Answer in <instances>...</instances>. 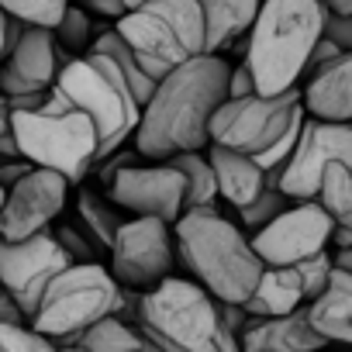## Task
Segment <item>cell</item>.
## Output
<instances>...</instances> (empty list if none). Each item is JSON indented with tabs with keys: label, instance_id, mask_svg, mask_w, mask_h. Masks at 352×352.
<instances>
[{
	"label": "cell",
	"instance_id": "obj_45",
	"mask_svg": "<svg viewBox=\"0 0 352 352\" xmlns=\"http://www.w3.org/2000/svg\"><path fill=\"white\" fill-rule=\"evenodd\" d=\"M135 352H162V349H159V345H152V342H148V338H145V342H142V345H138V349H135Z\"/></svg>",
	"mask_w": 352,
	"mask_h": 352
},
{
	"label": "cell",
	"instance_id": "obj_22",
	"mask_svg": "<svg viewBox=\"0 0 352 352\" xmlns=\"http://www.w3.org/2000/svg\"><path fill=\"white\" fill-rule=\"evenodd\" d=\"M249 318H283L304 307V287L294 266H266L256 290L242 304Z\"/></svg>",
	"mask_w": 352,
	"mask_h": 352
},
{
	"label": "cell",
	"instance_id": "obj_17",
	"mask_svg": "<svg viewBox=\"0 0 352 352\" xmlns=\"http://www.w3.org/2000/svg\"><path fill=\"white\" fill-rule=\"evenodd\" d=\"M300 104L307 118L331 121V124H352V52L338 56L314 76H307L300 90Z\"/></svg>",
	"mask_w": 352,
	"mask_h": 352
},
{
	"label": "cell",
	"instance_id": "obj_8",
	"mask_svg": "<svg viewBox=\"0 0 352 352\" xmlns=\"http://www.w3.org/2000/svg\"><path fill=\"white\" fill-rule=\"evenodd\" d=\"M11 135L25 162H32L35 169L59 173L69 187L90 176V169L97 166V131L90 118L80 111H66V114L14 111Z\"/></svg>",
	"mask_w": 352,
	"mask_h": 352
},
{
	"label": "cell",
	"instance_id": "obj_26",
	"mask_svg": "<svg viewBox=\"0 0 352 352\" xmlns=\"http://www.w3.org/2000/svg\"><path fill=\"white\" fill-rule=\"evenodd\" d=\"M314 204L331 218L335 228H352V169L342 162H331L321 173Z\"/></svg>",
	"mask_w": 352,
	"mask_h": 352
},
{
	"label": "cell",
	"instance_id": "obj_32",
	"mask_svg": "<svg viewBox=\"0 0 352 352\" xmlns=\"http://www.w3.org/2000/svg\"><path fill=\"white\" fill-rule=\"evenodd\" d=\"M294 270H297L300 287H304V304H311V300H314V297H321V294H324V287H328V276H331V252L324 249V252H318V256H311V259L297 263Z\"/></svg>",
	"mask_w": 352,
	"mask_h": 352
},
{
	"label": "cell",
	"instance_id": "obj_20",
	"mask_svg": "<svg viewBox=\"0 0 352 352\" xmlns=\"http://www.w3.org/2000/svg\"><path fill=\"white\" fill-rule=\"evenodd\" d=\"M194 4L204 18V52L221 56L249 35L263 0H194Z\"/></svg>",
	"mask_w": 352,
	"mask_h": 352
},
{
	"label": "cell",
	"instance_id": "obj_28",
	"mask_svg": "<svg viewBox=\"0 0 352 352\" xmlns=\"http://www.w3.org/2000/svg\"><path fill=\"white\" fill-rule=\"evenodd\" d=\"M52 38L56 45L69 56V59H80L90 52V42H94V25H90V14L80 8V4H69L66 14L59 18V25L52 28Z\"/></svg>",
	"mask_w": 352,
	"mask_h": 352
},
{
	"label": "cell",
	"instance_id": "obj_3",
	"mask_svg": "<svg viewBox=\"0 0 352 352\" xmlns=\"http://www.w3.org/2000/svg\"><path fill=\"white\" fill-rule=\"evenodd\" d=\"M324 8L318 0H263L245 35V66L259 97H276L297 87L311 49L321 38Z\"/></svg>",
	"mask_w": 352,
	"mask_h": 352
},
{
	"label": "cell",
	"instance_id": "obj_30",
	"mask_svg": "<svg viewBox=\"0 0 352 352\" xmlns=\"http://www.w3.org/2000/svg\"><path fill=\"white\" fill-rule=\"evenodd\" d=\"M287 208H290V201H287L276 187H266V190H263V194L249 204V208H242V211H239V221H242L239 228L256 235V232H259V228H266L273 218H280Z\"/></svg>",
	"mask_w": 352,
	"mask_h": 352
},
{
	"label": "cell",
	"instance_id": "obj_39",
	"mask_svg": "<svg viewBox=\"0 0 352 352\" xmlns=\"http://www.w3.org/2000/svg\"><path fill=\"white\" fill-rule=\"evenodd\" d=\"M0 324H28L25 314H21V307L11 300V294L4 287H0Z\"/></svg>",
	"mask_w": 352,
	"mask_h": 352
},
{
	"label": "cell",
	"instance_id": "obj_25",
	"mask_svg": "<svg viewBox=\"0 0 352 352\" xmlns=\"http://www.w3.org/2000/svg\"><path fill=\"white\" fill-rule=\"evenodd\" d=\"M166 162L184 176V211L218 208V184H214V173L204 152H184Z\"/></svg>",
	"mask_w": 352,
	"mask_h": 352
},
{
	"label": "cell",
	"instance_id": "obj_40",
	"mask_svg": "<svg viewBox=\"0 0 352 352\" xmlns=\"http://www.w3.org/2000/svg\"><path fill=\"white\" fill-rule=\"evenodd\" d=\"M328 245L338 252V249H352V228H331V239Z\"/></svg>",
	"mask_w": 352,
	"mask_h": 352
},
{
	"label": "cell",
	"instance_id": "obj_29",
	"mask_svg": "<svg viewBox=\"0 0 352 352\" xmlns=\"http://www.w3.org/2000/svg\"><path fill=\"white\" fill-rule=\"evenodd\" d=\"M73 0H0V11L28 28H56Z\"/></svg>",
	"mask_w": 352,
	"mask_h": 352
},
{
	"label": "cell",
	"instance_id": "obj_5",
	"mask_svg": "<svg viewBox=\"0 0 352 352\" xmlns=\"http://www.w3.org/2000/svg\"><path fill=\"white\" fill-rule=\"evenodd\" d=\"M135 324L162 352H221L218 304L187 276H169L145 290L138 297Z\"/></svg>",
	"mask_w": 352,
	"mask_h": 352
},
{
	"label": "cell",
	"instance_id": "obj_42",
	"mask_svg": "<svg viewBox=\"0 0 352 352\" xmlns=\"http://www.w3.org/2000/svg\"><path fill=\"white\" fill-rule=\"evenodd\" d=\"M331 266L342 270V273H352V249H338V252H331Z\"/></svg>",
	"mask_w": 352,
	"mask_h": 352
},
{
	"label": "cell",
	"instance_id": "obj_47",
	"mask_svg": "<svg viewBox=\"0 0 352 352\" xmlns=\"http://www.w3.org/2000/svg\"><path fill=\"white\" fill-rule=\"evenodd\" d=\"M63 352H87V349H80V345H59Z\"/></svg>",
	"mask_w": 352,
	"mask_h": 352
},
{
	"label": "cell",
	"instance_id": "obj_27",
	"mask_svg": "<svg viewBox=\"0 0 352 352\" xmlns=\"http://www.w3.org/2000/svg\"><path fill=\"white\" fill-rule=\"evenodd\" d=\"M142 342H145V335L138 331L135 321H124V318L111 314V318L97 321L76 345L87 349V352H135Z\"/></svg>",
	"mask_w": 352,
	"mask_h": 352
},
{
	"label": "cell",
	"instance_id": "obj_1",
	"mask_svg": "<svg viewBox=\"0 0 352 352\" xmlns=\"http://www.w3.org/2000/svg\"><path fill=\"white\" fill-rule=\"evenodd\" d=\"M232 66L221 56H197L155 83V94L138 114L135 155L166 162L184 152H204L214 111L228 100Z\"/></svg>",
	"mask_w": 352,
	"mask_h": 352
},
{
	"label": "cell",
	"instance_id": "obj_34",
	"mask_svg": "<svg viewBox=\"0 0 352 352\" xmlns=\"http://www.w3.org/2000/svg\"><path fill=\"white\" fill-rule=\"evenodd\" d=\"M321 38H328L338 52H352V18L345 14H328L321 18Z\"/></svg>",
	"mask_w": 352,
	"mask_h": 352
},
{
	"label": "cell",
	"instance_id": "obj_43",
	"mask_svg": "<svg viewBox=\"0 0 352 352\" xmlns=\"http://www.w3.org/2000/svg\"><path fill=\"white\" fill-rule=\"evenodd\" d=\"M11 104H8V97H0V135H11Z\"/></svg>",
	"mask_w": 352,
	"mask_h": 352
},
{
	"label": "cell",
	"instance_id": "obj_31",
	"mask_svg": "<svg viewBox=\"0 0 352 352\" xmlns=\"http://www.w3.org/2000/svg\"><path fill=\"white\" fill-rule=\"evenodd\" d=\"M0 352H63L32 324H0Z\"/></svg>",
	"mask_w": 352,
	"mask_h": 352
},
{
	"label": "cell",
	"instance_id": "obj_12",
	"mask_svg": "<svg viewBox=\"0 0 352 352\" xmlns=\"http://www.w3.org/2000/svg\"><path fill=\"white\" fill-rule=\"evenodd\" d=\"M104 187L107 201L131 218H159L176 225V218L184 214V176L169 162L135 159L131 166H121Z\"/></svg>",
	"mask_w": 352,
	"mask_h": 352
},
{
	"label": "cell",
	"instance_id": "obj_14",
	"mask_svg": "<svg viewBox=\"0 0 352 352\" xmlns=\"http://www.w3.org/2000/svg\"><path fill=\"white\" fill-rule=\"evenodd\" d=\"M73 266L69 256L59 249L52 232L25 239V242H0V287L11 294V300L21 307L25 321H32L45 287Z\"/></svg>",
	"mask_w": 352,
	"mask_h": 352
},
{
	"label": "cell",
	"instance_id": "obj_24",
	"mask_svg": "<svg viewBox=\"0 0 352 352\" xmlns=\"http://www.w3.org/2000/svg\"><path fill=\"white\" fill-rule=\"evenodd\" d=\"M121 211L97 190H80L76 194V228L87 235V242L100 252L111 249L118 228H121Z\"/></svg>",
	"mask_w": 352,
	"mask_h": 352
},
{
	"label": "cell",
	"instance_id": "obj_16",
	"mask_svg": "<svg viewBox=\"0 0 352 352\" xmlns=\"http://www.w3.org/2000/svg\"><path fill=\"white\" fill-rule=\"evenodd\" d=\"M73 63L52 38L49 28H25L18 45L0 63V97H32L49 94L63 66Z\"/></svg>",
	"mask_w": 352,
	"mask_h": 352
},
{
	"label": "cell",
	"instance_id": "obj_46",
	"mask_svg": "<svg viewBox=\"0 0 352 352\" xmlns=\"http://www.w3.org/2000/svg\"><path fill=\"white\" fill-rule=\"evenodd\" d=\"M142 4H148V0H124V8H128V11H135V8H142Z\"/></svg>",
	"mask_w": 352,
	"mask_h": 352
},
{
	"label": "cell",
	"instance_id": "obj_15",
	"mask_svg": "<svg viewBox=\"0 0 352 352\" xmlns=\"http://www.w3.org/2000/svg\"><path fill=\"white\" fill-rule=\"evenodd\" d=\"M66 197H69V184L59 173L32 169L4 197V208H0V242H25V239L45 235L63 214Z\"/></svg>",
	"mask_w": 352,
	"mask_h": 352
},
{
	"label": "cell",
	"instance_id": "obj_11",
	"mask_svg": "<svg viewBox=\"0 0 352 352\" xmlns=\"http://www.w3.org/2000/svg\"><path fill=\"white\" fill-rule=\"evenodd\" d=\"M331 162H342V166L352 169V124H331V121L304 118L297 145L280 169V194L290 204L314 201L321 173Z\"/></svg>",
	"mask_w": 352,
	"mask_h": 352
},
{
	"label": "cell",
	"instance_id": "obj_37",
	"mask_svg": "<svg viewBox=\"0 0 352 352\" xmlns=\"http://www.w3.org/2000/svg\"><path fill=\"white\" fill-rule=\"evenodd\" d=\"M338 56H345V52H338L328 38H318V45L311 49V59H307V69H304V76H314L318 69H324L328 63H335Z\"/></svg>",
	"mask_w": 352,
	"mask_h": 352
},
{
	"label": "cell",
	"instance_id": "obj_2",
	"mask_svg": "<svg viewBox=\"0 0 352 352\" xmlns=\"http://www.w3.org/2000/svg\"><path fill=\"white\" fill-rule=\"evenodd\" d=\"M176 256L218 304H245L263 276L249 235L218 208L184 211L173 225Z\"/></svg>",
	"mask_w": 352,
	"mask_h": 352
},
{
	"label": "cell",
	"instance_id": "obj_21",
	"mask_svg": "<svg viewBox=\"0 0 352 352\" xmlns=\"http://www.w3.org/2000/svg\"><path fill=\"white\" fill-rule=\"evenodd\" d=\"M307 307V321L311 328L328 342L338 345H352V273H342L331 266L328 287L321 297H314Z\"/></svg>",
	"mask_w": 352,
	"mask_h": 352
},
{
	"label": "cell",
	"instance_id": "obj_19",
	"mask_svg": "<svg viewBox=\"0 0 352 352\" xmlns=\"http://www.w3.org/2000/svg\"><path fill=\"white\" fill-rule=\"evenodd\" d=\"M208 162H211V173H214V184H218V197L228 201L235 211L249 208L263 190H266V173L249 159V155H239L232 148H221V145H208Z\"/></svg>",
	"mask_w": 352,
	"mask_h": 352
},
{
	"label": "cell",
	"instance_id": "obj_4",
	"mask_svg": "<svg viewBox=\"0 0 352 352\" xmlns=\"http://www.w3.org/2000/svg\"><path fill=\"white\" fill-rule=\"evenodd\" d=\"M42 111L45 114H66V111L87 114L97 131V162L121 152V145L135 135L138 114H142L118 66L97 52H87L63 66Z\"/></svg>",
	"mask_w": 352,
	"mask_h": 352
},
{
	"label": "cell",
	"instance_id": "obj_38",
	"mask_svg": "<svg viewBox=\"0 0 352 352\" xmlns=\"http://www.w3.org/2000/svg\"><path fill=\"white\" fill-rule=\"evenodd\" d=\"M32 169H35V166L25 162V159H8V162H0V187H4V190L18 187Z\"/></svg>",
	"mask_w": 352,
	"mask_h": 352
},
{
	"label": "cell",
	"instance_id": "obj_18",
	"mask_svg": "<svg viewBox=\"0 0 352 352\" xmlns=\"http://www.w3.org/2000/svg\"><path fill=\"white\" fill-rule=\"evenodd\" d=\"M242 352H321L324 338L311 328L307 307L283 318H249L242 331Z\"/></svg>",
	"mask_w": 352,
	"mask_h": 352
},
{
	"label": "cell",
	"instance_id": "obj_7",
	"mask_svg": "<svg viewBox=\"0 0 352 352\" xmlns=\"http://www.w3.org/2000/svg\"><path fill=\"white\" fill-rule=\"evenodd\" d=\"M114 32L159 83L166 73L204 52V18L194 0H148L114 21Z\"/></svg>",
	"mask_w": 352,
	"mask_h": 352
},
{
	"label": "cell",
	"instance_id": "obj_13",
	"mask_svg": "<svg viewBox=\"0 0 352 352\" xmlns=\"http://www.w3.org/2000/svg\"><path fill=\"white\" fill-rule=\"evenodd\" d=\"M331 228H335L331 218L314 201H300V204H290L266 228H259L249 239V245H252L256 259L263 263V270L266 266H297L328 249Z\"/></svg>",
	"mask_w": 352,
	"mask_h": 352
},
{
	"label": "cell",
	"instance_id": "obj_41",
	"mask_svg": "<svg viewBox=\"0 0 352 352\" xmlns=\"http://www.w3.org/2000/svg\"><path fill=\"white\" fill-rule=\"evenodd\" d=\"M318 4H321L328 14H345V18H352V0H318Z\"/></svg>",
	"mask_w": 352,
	"mask_h": 352
},
{
	"label": "cell",
	"instance_id": "obj_6",
	"mask_svg": "<svg viewBox=\"0 0 352 352\" xmlns=\"http://www.w3.org/2000/svg\"><path fill=\"white\" fill-rule=\"evenodd\" d=\"M121 304L124 287L100 263H73L45 287L28 324L56 345H76L97 321L118 314Z\"/></svg>",
	"mask_w": 352,
	"mask_h": 352
},
{
	"label": "cell",
	"instance_id": "obj_44",
	"mask_svg": "<svg viewBox=\"0 0 352 352\" xmlns=\"http://www.w3.org/2000/svg\"><path fill=\"white\" fill-rule=\"evenodd\" d=\"M4 52H8V14L0 11V63H4Z\"/></svg>",
	"mask_w": 352,
	"mask_h": 352
},
{
	"label": "cell",
	"instance_id": "obj_49",
	"mask_svg": "<svg viewBox=\"0 0 352 352\" xmlns=\"http://www.w3.org/2000/svg\"><path fill=\"white\" fill-rule=\"evenodd\" d=\"M321 352H335V349H321Z\"/></svg>",
	"mask_w": 352,
	"mask_h": 352
},
{
	"label": "cell",
	"instance_id": "obj_9",
	"mask_svg": "<svg viewBox=\"0 0 352 352\" xmlns=\"http://www.w3.org/2000/svg\"><path fill=\"white\" fill-rule=\"evenodd\" d=\"M297 121H304V104H300V87L276 94V97H239L225 100L208 128V142L232 148L239 155L259 159L266 155Z\"/></svg>",
	"mask_w": 352,
	"mask_h": 352
},
{
	"label": "cell",
	"instance_id": "obj_33",
	"mask_svg": "<svg viewBox=\"0 0 352 352\" xmlns=\"http://www.w3.org/2000/svg\"><path fill=\"white\" fill-rule=\"evenodd\" d=\"M49 232L59 242V249L69 256V263H97V249L87 242V235L76 225H52Z\"/></svg>",
	"mask_w": 352,
	"mask_h": 352
},
{
	"label": "cell",
	"instance_id": "obj_35",
	"mask_svg": "<svg viewBox=\"0 0 352 352\" xmlns=\"http://www.w3.org/2000/svg\"><path fill=\"white\" fill-rule=\"evenodd\" d=\"M252 94H256V83H252V73H249V66H245V63L232 66V73H228V100L252 97Z\"/></svg>",
	"mask_w": 352,
	"mask_h": 352
},
{
	"label": "cell",
	"instance_id": "obj_23",
	"mask_svg": "<svg viewBox=\"0 0 352 352\" xmlns=\"http://www.w3.org/2000/svg\"><path fill=\"white\" fill-rule=\"evenodd\" d=\"M90 52H97V56H104V59H111V63L118 66V73L124 76V83H128V90H131V97H135V104H138V107H145V104H148V97L155 94V80L142 69V63H138V59H135V52L124 45V38L114 32V25H111V28H104L100 35H94Z\"/></svg>",
	"mask_w": 352,
	"mask_h": 352
},
{
	"label": "cell",
	"instance_id": "obj_10",
	"mask_svg": "<svg viewBox=\"0 0 352 352\" xmlns=\"http://www.w3.org/2000/svg\"><path fill=\"white\" fill-rule=\"evenodd\" d=\"M107 256H111L114 283L131 294L135 290L145 294L173 276V266H176L173 225L159 218H128L121 221Z\"/></svg>",
	"mask_w": 352,
	"mask_h": 352
},
{
	"label": "cell",
	"instance_id": "obj_36",
	"mask_svg": "<svg viewBox=\"0 0 352 352\" xmlns=\"http://www.w3.org/2000/svg\"><path fill=\"white\" fill-rule=\"evenodd\" d=\"M76 4L87 11V14H100L104 21H121L128 14L124 0H76Z\"/></svg>",
	"mask_w": 352,
	"mask_h": 352
},
{
	"label": "cell",
	"instance_id": "obj_48",
	"mask_svg": "<svg viewBox=\"0 0 352 352\" xmlns=\"http://www.w3.org/2000/svg\"><path fill=\"white\" fill-rule=\"evenodd\" d=\"M4 197H8V190H4V187H0V208H4Z\"/></svg>",
	"mask_w": 352,
	"mask_h": 352
}]
</instances>
